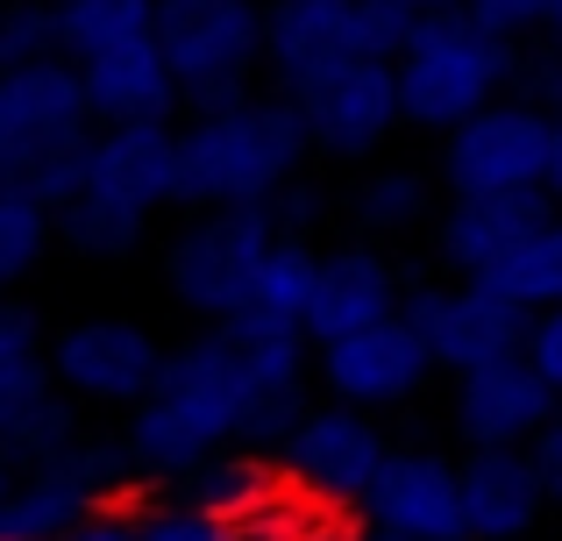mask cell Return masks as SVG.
<instances>
[{
  "mask_svg": "<svg viewBox=\"0 0 562 541\" xmlns=\"http://www.w3.org/2000/svg\"><path fill=\"white\" fill-rule=\"evenodd\" d=\"M420 29L413 0H271L263 14V71L271 86H300L342 57H398Z\"/></svg>",
  "mask_w": 562,
  "mask_h": 541,
  "instance_id": "8992f818",
  "label": "cell"
},
{
  "mask_svg": "<svg viewBox=\"0 0 562 541\" xmlns=\"http://www.w3.org/2000/svg\"><path fill=\"white\" fill-rule=\"evenodd\" d=\"M463 8L506 43H535L555 29V0H463Z\"/></svg>",
  "mask_w": 562,
  "mask_h": 541,
  "instance_id": "1f68e13d",
  "label": "cell"
},
{
  "mask_svg": "<svg viewBox=\"0 0 562 541\" xmlns=\"http://www.w3.org/2000/svg\"><path fill=\"white\" fill-rule=\"evenodd\" d=\"M57 250V207L36 185L0 171V292H22V278Z\"/></svg>",
  "mask_w": 562,
  "mask_h": 541,
  "instance_id": "cb8c5ba5",
  "label": "cell"
},
{
  "mask_svg": "<svg viewBox=\"0 0 562 541\" xmlns=\"http://www.w3.org/2000/svg\"><path fill=\"white\" fill-rule=\"evenodd\" d=\"M50 392H57V371H50V363H0V457H8L14 428H22V420L50 399Z\"/></svg>",
  "mask_w": 562,
  "mask_h": 541,
  "instance_id": "f546056e",
  "label": "cell"
},
{
  "mask_svg": "<svg viewBox=\"0 0 562 541\" xmlns=\"http://www.w3.org/2000/svg\"><path fill=\"white\" fill-rule=\"evenodd\" d=\"M357 514L384 534H406V541H470L463 463L435 457V449H392Z\"/></svg>",
  "mask_w": 562,
  "mask_h": 541,
  "instance_id": "9a60e30c",
  "label": "cell"
},
{
  "mask_svg": "<svg viewBox=\"0 0 562 541\" xmlns=\"http://www.w3.org/2000/svg\"><path fill=\"white\" fill-rule=\"evenodd\" d=\"M406 320L420 328L435 371H449V377L520 349V335H527V314L498 285H484V278H427V285H413Z\"/></svg>",
  "mask_w": 562,
  "mask_h": 541,
  "instance_id": "4fadbf2b",
  "label": "cell"
},
{
  "mask_svg": "<svg viewBox=\"0 0 562 541\" xmlns=\"http://www.w3.org/2000/svg\"><path fill=\"white\" fill-rule=\"evenodd\" d=\"M57 541H143V528H136V506H108V514L79 520V528L57 534Z\"/></svg>",
  "mask_w": 562,
  "mask_h": 541,
  "instance_id": "8d00e7d4",
  "label": "cell"
},
{
  "mask_svg": "<svg viewBox=\"0 0 562 541\" xmlns=\"http://www.w3.org/2000/svg\"><path fill=\"white\" fill-rule=\"evenodd\" d=\"M420 14H441V8H463V0H413Z\"/></svg>",
  "mask_w": 562,
  "mask_h": 541,
  "instance_id": "60d3db41",
  "label": "cell"
},
{
  "mask_svg": "<svg viewBox=\"0 0 562 541\" xmlns=\"http://www.w3.org/2000/svg\"><path fill=\"white\" fill-rule=\"evenodd\" d=\"M57 22H65V57H100L114 43L157 36V0H57Z\"/></svg>",
  "mask_w": 562,
  "mask_h": 541,
  "instance_id": "484cf974",
  "label": "cell"
},
{
  "mask_svg": "<svg viewBox=\"0 0 562 541\" xmlns=\"http://www.w3.org/2000/svg\"><path fill=\"white\" fill-rule=\"evenodd\" d=\"M357 541H406V534H384V528H371V534H357Z\"/></svg>",
  "mask_w": 562,
  "mask_h": 541,
  "instance_id": "7bdbcfd3",
  "label": "cell"
},
{
  "mask_svg": "<svg viewBox=\"0 0 562 541\" xmlns=\"http://www.w3.org/2000/svg\"><path fill=\"white\" fill-rule=\"evenodd\" d=\"M435 179L420 165H363L342 193V222L349 236H371V243H392V236H413L420 222H435Z\"/></svg>",
  "mask_w": 562,
  "mask_h": 541,
  "instance_id": "44dd1931",
  "label": "cell"
},
{
  "mask_svg": "<svg viewBox=\"0 0 562 541\" xmlns=\"http://www.w3.org/2000/svg\"><path fill=\"white\" fill-rule=\"evenodd\" d=\"M513 93L541 100V108H555L562 100V36H541L520 50V79H513Z\"/></svg>",
  "mask_w": 562,
  "mask_h": 541,
  "instance_id": "d6a6232c",
  "label": "cell"
},
{
  "mask_svg": "<svg viewBox=\"0 0 562 541\" xmlns=\"http://www.w3.org/2000/svg\"><path fill=\"white\" fill-rule=\"evenodd\" d=\"M136 528H143V541H257V520L206 514L192 499H143Z\"/></svg>",
  "mask_w": 562,
  "mask_h": 541,
  "instance_id": "83f0119b",
  "label": "cell"
},
{
  "mask_svg": "<svg viewBox=\"0 0 562 541\" xmlns=\"http://www.w3.org/2000/svg\"><path fill=\"white\" fill-rule=\"evenodd\" d=\"M165 357L171 349L136 314H79L50 335L57 385L79 406H100V414H136L165 377Z\"/></svg>",
  "mask_w": 562,
  "mask_h": 541,
  "instance_id": "9c48e42d",
  "label": "cell"
},
{
  "mask_svg": "<svg viewBox=\"0 0 562 541\" xmlns=\"http://www.w3.org/2000/svg\"><path fill=\"white\" fill-rule=\"evenodd\" d=\"M484 285H498L520 314H541V306H562V207L549 222L535 228V236L520 243V250L506 257V264L484 271Z\"/></svg>",
  "mask_w": 562,
  "mask_h": 541,
  "instance_id": "d4e9b609",
  "label": "cell"
},
{
  "mask_svg": "<svg viewBox=\"0 0 562 541\" xmlns=\"http://www.w3.org/2000/svg\"><path fill=\"white\" fill-rule=\"evenodd\" d=\"M306 128L285 86L179 122V207H278L306 165Z\"/></svg>",
  "mask_w": 562,
  "mask_h": 541,
  "instance_id": "7a4b0ae2",
  "label": "cell"
},
{
  "mask_svg": "<svg viewBox=\"0 0 562 541\" xmlns=\"http://www.w3.org/2000/svg\"><path fill=\"white\" fill-rule=\"evenodd\" d=\"M0 171H8V100H0Z\"/></svg>",
  "mask_w": 562,
  "mask_h": 541,
  "instance_id": "ab89813d",
  "label": "cell"
},
{
  "mask_svg": "<svg viewBox=\"0 0 562 541\" xmlns=\"http://www.w3.org/2000/svg\"><path fill=\"white\" fill-rule=\"evenodd\" d=\"M328 514H335V506H328ZM328 514H321V520H278V514H263L257 520V541H357L342 520H328Z\"/></svg>",
  "mask_w": 562,
  "mask_h": 541,
  "instance_id": "d590c367",
  "label": "cell"
},
{
  "mask_svg": "<svg viewBox=\"0 0 562 541\" xmlns=\"http://www.w3.org/2000/svg\"><path fill=\"white\" fill-rule=\"evenodd\" d=\"M86 185L136 207H179V122H100L86 143Z\"/></svg>",
  "mask_w": 562,
  "mask_h": 541,
  "instance_id": "d6986e66",
  "label": "cell"
},
{
  "mask_svg": "<svg viewBox=\"0 0 562 541\" xmlns=\"http://www.w3.org/2000/svg\"><path fill=\"white\" fill-rule=\"evenodd\" d=\"M271 477H278V457L235 442V449H221V457H206L200 471H186L179 485H171V499H192V506L228 514V520H263L271 514Z\"/></svg>",
  "mask_w": 562,
  "mask_h": 541,
  "instance_id": "603a6c76",
  "label": "cell"
},
{
  "mask_svg": "<svg viewBox=\"0 0 562 541\" xmlns=\"http://www.w3.org/2000/svg\"><path fill=\"white\" fill-rule=\"evenodd\" d=\"M549 36H562V0H555V29H549Z\"/></svg>",
  "mask_w": 562,
  "mask_h": 541,
  "instance_id": "ee69618b",
  "label": "cell"
},
{
  "mask_svg": "<svg viewBox=\"0 0 562 541\" xmlns=\"http://www.w3.org/2000/svg\"><path fill=\"white\" fill-rule=\"evenodd\" d=\"M520 349H527V363H535V371L562 392V306H541V314H527Z\"/></svg>",
  "mask_w": 562,
  "mask_h": 541,
  "instance_id": "836d02e7",
  "label": "cell"
},
{
  "mask_svg": "<svg viewBox=\"0 0 562 541\" xmlns=\"http://www.w3.org/2000/svg\"><path fill=\"white\" fill-rule=\"evenodd\" d=\"M292 108H300L306 150L321 165H371L384 143L406 128L392 57H342V65L314 71V79L292 86Z\"/></svg>",
  "mask_w": 562,
  "mask_h": 541,
  "instance_id": "ba28073f",
  "label": "cell"
},
{
  "mask_svg": "<svg viewBox=\"0 0 562 541\" xmlns=\"http://www.w3.org/2000/svg\"><path fill=\"white\" fill-rule=\"evenodd\" d=\"M562 392L527 363V349L477 363V371H456L449 385V428L463 449H535V435L555 420Z\"/></svg>",
  "mask_w": 562,
  "mask_h": 541,
  "instance_id": "5bb4252c",
  "label": "cell"
},
{
  "mask_svg": "<svg viewBox=\"0 0 562 541\" xmlns=\"http://www.w3.org/2000/svg\"><path fill=\"white\" fill-rule=\"evenodd\" d=\"M406 271L384 257V243L371 236H349L335 250H321V285L314 306H306V335L314 342H335L349 328H371L384 314H406Z\"/></svg>",
  "mask_w": 562,
  "mask_h": 541,
  "instance_id": "e0dca14e",
  "label": "cell"
},
{
  "mask_svg": "<svg viewBox=\"0 0 562 541\" xmlns=\"http://www.w3.org/2000/svg\"><path fill=\"white\" fill-rule=\"evenodd\" d=\"M271 243L278 207H192V222H179V236L157 250V278L192 320H228L257 306Z\"/></svg>",
  "mask_w": 562,
  "mask_h": 541,
  "instance_id": "5b68a950",
  "label": "cell"
},
{
  "mask_svg": "<svg viewBox=\"0 0 562 541\" xmlns=\"http://www.w3.org/2000/svg\"><path fill=\"white\" fill-rule=\"evenodd\" d=\"M263 14H271V0H157V43L179 71L186 114L257 93Z\"/></svg>",
  "mask_w": 562,
  "mask_h": 541,
  "instance_id": "52a82bcc",
  "label": "cell"
},
{
  "mask_svg": "<svg viewBox=\"0 0 562 541\" xmlns=\"http://www.w3.org/2000/svg\"><path fill=\"white\" fill-rule=\"evenodd\" d=\"M36 57H65L57 0H8V8H0V71L36 65Z\"/></svg>",
  "mask_w": 562,
  "mask_h": 541,
  "instance_id": "f1b7e54d",
  "label": "cell"
},
{
  "mask_svg": "<svg viewBox=\"0 0 562 541\" xmlns=\"http://www.w3.org/2000/svg\"><path fill=\"white\" fill-rule=\"evenodd\" d=\"M8 485H14V463H8V457H0V492H8Z\"/></svg>",
  "mask_w": 562,
  "mask_h": 541,
  "instance_id": "b9f144b4",
  "label": "cell"
},
{
  "mask_svg": "<svg viewBox=\"0 0 562 541\" xmlns=\"http://www.w3.org/2000/svg\"><path fill=\"white\" fill-rule=\"evenodd\" d=\"M520 50H527V43L492 36L470 8L420 14V29L406 36V50L392 57V65H398V108H406V128H427V136L463 128L477 108H492L498 93H513V79H520Z\"/></svg>",
  "mask_w": 562,
  "mask_h": 541,
  "instance_id": "3957f363",
  "label": "cell"
},
{
  "mask_svg": "<svg viewBox=\"0 0 562 541\" xmlns=\"http://www.w3.org/2000/svg\"><path fill=\"white\" fill-rule=\"evenodd\" d=\"M535 463H541V477H549V499H555V514H562V406H555V420L535 435Z\"/></svg>",
  "mask_w": 562,
  "mask_h": 541,
  "instance_id": "74e56055",
  "label": "cell"
},
{
  "mask_svg": "<svg viewBox=\"0 0 562 541\" xmlns=\"http://www.w3.org/2000/svg\"><path fill=\"white\" fill-rule=\"evenodd\" d=\"M314 335L263 306L228 320H200L165 357L157 392L122 420V442L150 492H171L221 449H263L278 457L285 435L314 406Z\"/></svg>",
  "mask_w": 562,
  "mask_h": 541,
  "instance_id": "6da1fadb",
  "label": "cell"
},
{
  "mask_svg": "<svg viewBox=\"0 0 562 541\" xmlns=\"http://www.w3.org/2000/svg\"><path fill=\"white\" fill-rule=\"evenodd\" d=\"M441 193H527L549 185V108L527 93H498L435 150Z\"/></svg>",
  "mask_w": 562,
  "mask_h": 541,
  "instance_id": "30bf717a",
  "label": "cell"
},
{
  "mask_svg": "<svg viewBox=\"0 0 562 541\" xmlns=\"http://www.w3.org/2000/svg\"><path fill=\"white\" fill-rule=\"evenodd\" d=\"M0 8H8V0H0Z\"/></svg>",
  "mask_w": 562,
  "mask_h": 541,
  "instance_id": "f6af8a7d",
  "label": "cell"
},
{
  "mask_svg": "<svg viewBox=\"0 0 562 541\" xmlns=\"http://www.w3.org/2000/svg\"><path fill=\"white\" fill-rule=\"evenodd\" d=\"M463 506L470 541H527L555 514L535 449H463Z\"/></svg>",
  "mask_w": 562,
  "mask_h": 541,
  "instance_id": "ac0fdd59",
  "label": "cell"
},
{
  "mask_svg": "<svg viewBox=\"0 0 562 541\" xmlns=\"http://www.w3.org/2000/svg\"><path fill=\"white\" fill-rule=\"evenodd\" d=\"M0 100H8V179L65 207L86 185V143L100 128L79 57H36V65L0 71Z\"/></svg>",
  "mask_w": 562,
  "mask_h": 541,
  "instance_id": "277c9868",
  "label": "cell"
},
{
  "mask_svg": "<svg viewBox=\"0 0 562 541\" xmlns=\"http://www.w3.org/2000/svg\"><path fill=\"white\" fill-rule=\"evenodd\" d=\"M555 207L562 200L549 185H527V193H449V207L435 214V264L449 278H484L492 264H506Z\"/></svg>",
  "mask_w": 562,
  "mask_h": 541,
  "instance_id": "2e32d148",
  "label": "cell"
},
{
  "mask_svg": "<svg viewBox=\"0 0 562 541\" xmlns=\"http://www.w3.org/2000/svg\"><path fill=\"white\" fill-rule=\"evenodd\" d=\"M549 193L562 200V100L549 108Z\"/></svg>",
  "mask_w": 562,
  "mask_h": 541,
  "instance_id": "f35d334b",
  "label": "cell"
},
{
  "mask_svg": "<svg viewBox=\"0 0 562 541\" xmlns=\"http://www.w3.org/2000/svg\"><path fill=\"white\" fill-rule=\"evenodd\" d=\"M86 100H93V122H171L186 108L179 93V71H171L165 43L136 36V43H114V50L86 57Z\"/></svg>",
  "mask_w": 562,
  "mask_h": 541,
  "instance_id": "ffe728a7",
  "label": "cell"
},
{
  "mask_svg": "<svg viewBox=\"0 0 562 541\" xmlns=\"http://www.w3.org/2000/svg\"><path fill=\"white\" fill-rule=\"evenodd\" d=\"M384 457H392V435L378 428L371 406H349V399H314L306 420L285 435L278 449V471L321 506H363V492L378 485Z\"/></svg>",
  "mask_w": 562,
  "mask_h": 541,
  "instance_id": "8fae6325",
  "label": "cell"
},
{
  "mask_svg": "<svg viewBox=\"0 0 562 541\" xmlns=\"http://www.w3.org/2000/svg\"><path fill=\"white\" fill-rule=\"evenodd\" d=\"M314 222H328V193L306 179H292L285 193H278V228H300V236H314Z\"/></svg>",
  "mask_w": 562,
  "mask_h": 541,
  "instance_id": "e575fe53",
  "label": "cell"
},
{
  "mask_svg": "<svg viewBox=\"0 0 562 541\" xmlns=\"http://www.w3.org/2000/svg\"><path fill=\"white\" fill-rule=\"evenodd\" d=\"M435 377V357H427L420 328L406 314H384L371 328H349L335 342H314V385L321 399H349V406H406L420 399V385Z\"/></svg>",
  "mask_w": 562,
  "mask_h": 541,
  "instance_id": "7c38bea8",
  "label": "cell"
},
{
  "mask_svg": "<svg viewBox=\"0 0 562 541\" xmlns=\"http://www.w3.org/2000/svg\"><path fill=\"white\" fill-rule=\"evenodd\" d=\"M314 285H321V250H314V236H300V228H278L271 257H263V278H257V306H263V314H278V320H300V328H306Z\"/></svg>",
  "mask_w": 562,
  "mask_h": 541,
  "instance_id": "4316f807",
  "label": "cell"
},
{
  "mask_svg": "<svg viewBox=\"0 0 562 541\" xmlns=\"http://www.w3.org/2000/svg\"><path fill=\"white\" fill-rule=\"evenodd\" d=\"M157 207H136L122 193H100V185H79V193L57 207V243H65L79 264H128V257L150 243Z\"/></svg>",
  "mask_w": 562,
  "mask_h": 541,
  "instance_id": "7402d4cb",
  "label": "cell"
},
{
  "mask_svg": "<svg viewBox=\"0 0 562 541\" xmlns=\"http://www.w3.org/2000/svg\"><path fill=\"white\" fill-rule=\"evenodd\" d=\"M50 320L22 300V292H0V363H50Z\"/></svg>",
  "mask_w": 562,
  "mask_h": 541,
  "instance_id": "4dcf8cb0",
  "label": "cell"
}]
</instances>
